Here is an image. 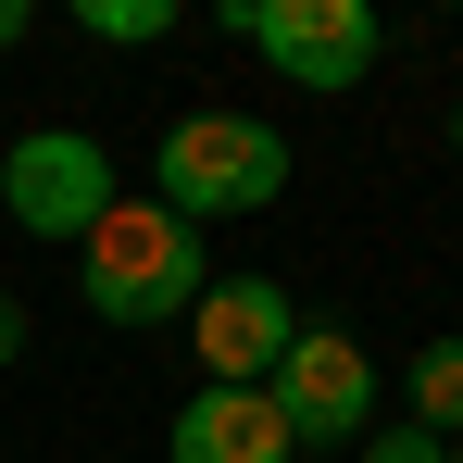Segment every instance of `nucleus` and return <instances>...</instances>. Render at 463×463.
I'll use <instances>...</instances> for the list:
<instances>
[{"instance_id": "1", "label": "nucleus", "mask_w": 463, "mask_h": 463, "mask_svg": "<svg viewBox=\"0 0 463 463\" xmlns=\"http://www.w3.org/2000/svg\"><path fill=\"white\" fill-rule=\"evenodd\" d=\"M76 276H88V313L100 326H188V301L213 288L201 276V226L163 213V201H113L76 238Z\"/></svg>"}, {"instance_id": "2", "label": "nucleus", "mask_w": 463, "mask_h": 463, "mask_svg": "<svg viewBox=\"0 0 463 463\" xmlns=\"http://www.w3.org/2000/svg\"><path fill=\"white\" fill-rule=\"evenodd\" d=\"M163 213H188V226H213V213H263L276 188H288V138L263 126V113H175L163 126Z\"/></svg>"}, {"instance_id": "3", "label": "nucleus", "mask_w": 463, "mask_h": 463, "mask_svg": "<svg viewBox=\"0 0 463 463\" xmlns=\"http://www.w3.org/2000/svg\"><path fill=\"white\" fill-rule=\"evenodd\" d=\"M113 201H126V188H113V151H100L88 126H25V138L0 151V213L25 238H88Z\"/></svg>"}, {"instance_id": "4", "label": "nucleus", "mask_w": 463, "mask_h": 463, "mask_svg": "<svg viewBox=\"0 0 463 463\" xmlns=\"http://www.w3.org/2000/svg\"><path fill=\"white\" fill-rule=\"evenodd\" d=\"M226 25L276 63L288 88H351L364 63H376V0H226Z\"/></svg>"}, {"instance_id": "5", "label": "nucleus", "mask_w": 463, "mask_h": 463, "mask_svg": "<svg viewBox=\"0 0 463 463\" xmlns=\"http://www.w3.org/2000/svg\"><path fill=\"white\" fill-rule=\"evenodd\" d=\"M263 401L288 413V439H376V351L351 326H301L288 364L263 376Z\"/></svg>"}, {"instance_id": "6", "label": "nucleus", "mask_w": 463, "mask_h": 463, "mask_svg": "<svg viewBox=\"0 0 463 463\" xmlns=\"http://www.w3.org/2000/svg\"><path fill=\"white\" fill-rule=\"evenodd\" d=\"M288 338H301V301H288L276 276H213V288L188 301V351H201L213 388H263L288 364Z\"/></svg>"}, {"instance_id": "7", "label": "nucleus", "mask_w": 463, "mask_h": 463, "mask_svg": "<svg viewBox=\"0 0 463 463\" xmlns=\"http://www.w3.org/2000/svg\"><path fill=\"white\" fill-rule=\"evenodd\" d=\"M163 451H175V463H288L301 439H288V413H276L263 388H201V401L175 413Z\"/></svg>"}, {"instance_id": "8", "label": "nucleus", "mask_w": 463, "mask_h": 463, "mask_svg": "<svg viewBox=\"0 0 463 463\" xmlns=\"http://www.w3.org/2000/svg\"><path fill=\"white\" fill-rule=\"evenodd\" d=\"M401 426L463 439V338H426V351H413V376H401Z\"/></svg>"}, {"instance_id": "9", "label": "nucleus", "mask_w": 463, "mask_h": 463, "mask_svg": "<svg viewBox=\"0 0 463 463\" xmlns=\"http://www.w3.org/2000/svg\"><path fill=\"white\" fill-rule=\"evenodd\" d=\"M88 38H175V0H88Z\"/></svg>"}, {"instance_id": "10", "label": "nucleus", "mask_w": 463, "mask_h": 463, "mask_svg": "<svg viewBox=\"0 0 463 463\" xmlns=\"http://www.w3.org/2000/svg\"><path fill=\"white\" fill-rule=\"evenodd\" d=\"M364 463H451V439H426V426H376Z\"/></svg>"}, {"instance_id": "11", "label": "nucleus", "mask_w": 463, "mask_h": 463, "mask_svg": "<svg viewBox=\"0 0 463 463\" xmlns=\"http://www.w3.org/2000/svg\"><path fill=\"white\" fill-rule=\"evenodd\" d=\"M0 364H25V301L0 288Z\"/></svg>"}, {"instance_id": "12", "label": "nucleus", "mask_w": 463, "mask_h": 463, "mask_svg": "<svg viewBox=\"0 0 463 463\" xmlns=\"http://www.w3.org/2000/svg\"><path fill=\"white\" fill-rule=\"evenodd\" d=\"M13 38H25V0H0V51H13Z\"/></svg>"}, {"instance_id": "13", "label": "nucleus", "mask_w": 463, "mask_h": 463, "mask_svg": "<svg viewBox=\"0 0 463 463\" xmlns=\"http://www.w3.org/2000/svg\"><path fill=\"white\" fill-rule=\"evenodd\" d=\"M451 151H463V113H451Z\"/></svg>"}, {"instance_id": "14", "label": "nucleus", "mask_w": 463, "mask_h": 463, "mask_svg": "<svg viewBox=\"0 0 463 463\" xmlns=\"http://www.w3.org/2000/svg\"><path fill=\"white\" fill-rule=\"evenodd\" d=\"M451 463H463V439H451Z\"/></svg>"}]
</instances>
